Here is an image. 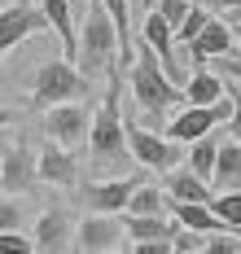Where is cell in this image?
<instances>
[{"instance_id":"obj_1","label":"cell","mask_w":241,"mask_h":254,"mask_svg":"<svg viewBox=\"0 0 241 254\" xmlns=\"http://www.w3.org/2000/svg\"><path fill=\"white\" fill-rule=\"evenodd\" d=\"M127 83H132V97L136 105L149 114L145 123H154L149 131H158L162 136V127H167V110H176V105H184V92L171 83V79L162 75V66H158V57H154V49L149 44H140L132 57V70H127Z\"/></svg>"},{"instance_id":"obj_2","label":"cell","mask_w":241,"mask_h":254,"mask_svg":"<svg viewBox=\"0 0 241 254\" xmlns=\"http://www.w3.org/2000/svg\"><path fill=\"white\" fill-rule=\"evenodd\" d=\"M88 149H92V162L97 167H110V171H119L123 162H132L127 136H123V110H119V66H110L106 101L97 105L92 127H88Z\"/></svg>"},{"instance_id":"obj_3","label":"cell","mask_w":241,"mask_h":254,"mask_svg":"<svg viewBox=\"0 0 241 254\" xmlns=\"http://www.w3.org/2000/svg\"><path fill=\"white\" fill-rule=\"evenodd\" d=\"M88 97V79L70 66V62H40L35 66V88H31V110H53V105H70Z\"/></svg>"},{"instance_id":"obj_4","label":"cell","mask_w":241,"mask_h":254,"mask_svg":"<svg viewBox=\"0 0 241 254\" xmlns=\"http://www.w3.org/2000/svg\"><path fill=\"white\" fill-rule=\"evenodd\" d=\"M114 53H119V35H114V22H110L106 9H83V40H79V70L83 79L92 70H110L114 66Z\"/></svg>"},{"instance_id":"obj_5","label":"cell","mask_w":241,"mask_h":254,"mask_svg":"<svg viewBox=\"0 0 241 254\" xmlns=\"http://www.w3.org/2000/svg\"><path fill=\"white\" fill-rule=\"evenodd\" d=\"M123 136H127V153H132V162L140 167H149V171H176V167H184V145H171L167 136L158 131H149L145 123H127L123 119Z\"/></svg>"},{"instance_id":"obj_6","label":"cell","mask_w":241,"mask_h":254,"mask_svg":"<svg viewBox=\"0 0 241 254\" xmlns=\"http://www.w3.org/2000/svg\"><path fill=\"white\" fill-rule=\"evenodd\" d=\"M140 184L145 180L136 176H110V180H83V184H75V193L88 215H123Z\"/></svg>"},{"instance_id":"obj_7","label":"cell","mask_w":241,"mask_h":254,"mask_svg":"<svg viewBox=\"0 0 241 254\" xmlns=\"http://www.w3.org/2000/svg\"><path fill=\"white\" fill-rule=\"evenodd\" d=\"M228 114H233V105H228V97H219L215 105H206V110H197V105H184L176 119H167V127H162V136L171 140V145H193V140H202V136H211L215 123H228Z\"/></svg>"},{"instance_id":"obj_8","label":"cell","mask_w":241,"mask_h":254,"mask_svg":"<svg viewBox=\"0 0 241 254\" xmlns=\"http://www.w3.org/2000/svg\"><path fill=\"white\" fill-rule=\"evenodd\" d=\"M88 127H92V114H88V105H79V101L53 105V110L44 114V131H49V140L61 145V149H70V153L88 140Z\"/></svg>"},{"instance_id":"obj_9","label":"cell","mask_w":241,"mask_h":254,"mask_svg":"<svg viewBox=\"0 0 241 254\" xmlns=\"http://www.w3.org/2000/svg\"><path fill=\"white\" fill-rule=\"evenodd\" d=\"M127 232L119 215H83V224L75 228V250L79 254H114L123 250Z\"/></svg>"},{"instance_id":"obj_10","label":"cell","mask_w":241,"mask_h":254,"mask_svg":"<svg viewBox=\"0 0 241 254\" xmlns=\"http://www.w3.org/2000/svg\"><path fill=\"white\" fill-rule=\"evenodd\" d=\"M75 241V219L66 206H49L40 219H35V237H31V250L35 254H70Z\"/></svg>"},{"instance_id":"obj_11","label":"cell","mask_w":241,"mask_h":254,"mask_svg":"<svg viewBox=\"0 0 241 254\" xmlns=\"http://www.w3.org/2000/svg\"><path fill=\"white\" fill-rule=\"evenodd\" d=\"M40 31H49V22H44V13H40L35 4H27V0L4 4V9H0V57L13 53L27 35H40Z\"/></svg>"},{"instance_id":"obj_12","label":"cell","mask_w":241,"mask_h":254,"mask_svg":"<svg viewBox=\"0 0 241 254\" xmlns=\"http://www.w3.org/2000/svg\"><path fill=\"white\" fill-rule=\"evenodd\" d=\"M40 184L35 176V153L27 140H13L9 149L0 153V193H31Z\"/></svg>"},{"instance_id":"obj_13","label":"cell","mask_w":241,"mask_h":254,"mask_svg":"<svg viewBox=\"0 0 241 254\" xmlns=\"http://www.w3.org/2000/svg\"><path fill=\"white\" fill-rule=\"evenodd\" d=\"M35 176L44 180V184H57V189H75L79 184V158L49 140L40 149V158H35Z\"/></svg>"},{"instance_id":"obj_14","label":"cell","mask_w":241,"mask_h":254,"mask_svg":"<svg viewBox=\"0 0 241 254\" xmlns=\"http://www.w3.org/2000/svg\"><path fill=\"white\" fill-rule=\"evenodd\" d=\"M233 49H237V40H233V31H228V22L224 18H211V22L202 26V35L188 44V57L202 66V62H211V57H233Z\"/></svg>"},{"instance_id":"obj_15","label":"cell","mask_w":241,"mask_h":254,"mask_svg":"<svg viewBox=\"0 0 241 254\" xmlns=\"http://www.w3.org/2000/svg\"><path fill=\"white\" fill-rule=\"evenodd\" d=\"M162 197L167 202H188V206H211L215 193H211V184H202L188 167H176V171L162 176Z\"/></svg>"},{"instance_id":"obj_16","label":"cell","mask_w":241,"mask_h":254,"mask_svg":"<svg viewBox=\"0 0 241 254\" xmlns=\"http://www.w3.org/2000/svg\"><path fill=\"white\" fill-rule=\"evenodd\" d=\"M123 232H127V241H176L180 237V224L171 219V215H123Z\"/></svg>"},{"instance_id":"obj_17","label":"cell","mask_w":241,"mask_h":254,"mask_svg":"<svg viewBox=\"0 0 241 254\" xmlns=\"http://www.w3.org/2000/svg\"><path fill=\"white\" fill-rule=\"evenodd\" d=\"M211 193H241V140H224L215 153V171H211Z\"/></svg>"},{"instance_id":"obj_18","label":"cell","mask_w":241,"mask_h":254,"mask_svg":"<svg viewBox=\"0 0 241 254\" xmlns=\"http://www.w3.org/2000/svg\"><path fill=\"white\" fill-rule=\"evenodd\" d=\"M184 105H197V110H206V105H215L219 97H224V75H211L206 66H197L193 75L184 79Z\"/></svg>"},{"instance_id":"obj_19","label":"cell","mask_w":241,"mask_h":254,"mask_svg":"<svg viewBox=\"0 0 241 254\" xmlns=\"http://www.w3.org/2000/svg\"><path fill=\"white\" fill-rule=\"evenodd\" d=\"M215 153H219V136H202V140H193L184 149V167L193 171V176L202 180V184H211V171H215Z\"/></svg>"},{"instance_id":"obj_20","label":"cell","mask_w":241,"mask_h":254,"mask_svg":"<svg viewBox=\"0 0 241 254\" xmlns=\"http://www.w3.org/2000/svg\"><path fill=\"white\" fill-rule=\"evenodd\" d=\"M123 215H167V197H162V189H154V184H140L132 193V202H127V210Z\"/></svg>"},{"instance_id":"obj_21","label":"cell","mask_w":241,"mask_h":254,"mask_svg":"<svg viewBox=\"0 0 241 254\" xmlns=\"http://www.w3.org/2000/svg\"><path fill=\"white\" fill-rule=\"evenodd\" d=\"M211 215L224 224V232H241V193H215Z\"/></svg>"},{"instance_id":"obj_22","label":"cell","mask_w":241,"mask_h":254,"mask_svg":"<svg viewBox=\"0 0 241 254\" xmlns=\"http://www.w3.org/2000/svg\"><path fill=\"white\" fill-rule=\"evenodd\" d=\"M206 22H211V9H197V4H188V18L180 22V31H176V35H180V44H193V40L202 35V26H206Z\"/></svg>"},{"instance_id":"obj_23","label":"cell","mask_w":241,"mask_h":254,"mask_svg":"<svg viewBox=\"0 0 241 254\" xmlns=\"http://www.w3.org/2000/svg\"><path fill=\"white\" fill-rule=\"evenodd\" d=\"M154 13H158L162 22L171 26V35H176V31H180V22L188 18V0H158V4H154Z\"/></svg>"},{"instance_id":"obj_24","label":"cell","mask_w":241,"mask_h":254,"mask_svg":"<svg viewBox=\"0 0 241 254\" xmlns=\"http://www.w3.org/2000/svg\"><path fill=\"white\" fill-rule=\"evenodd\" d=\"M22 228V202L0 197V232H18Z\"/></svg>"},{"instance_id":"obj_25","label":"cell","mask_w":241,"mask_h":254,"mask_svg":"<svg viewBox=\"0 0 241 254\" xmlns=\"http://www.w3.org/2000/svg\"><path fill=\"white\" fill-rule=\"evenodd\" d=\"M197 254H241V246L228 232H219V237H206V246H197Z\"/></svg>"},{"instance_id":"obj_26","label":"cell","mask_w":241,"mask_h":254,"mask_svg":"<svg viewBox=\"0 0 241 254\" xmlns=\"http://www.w3.org/2000/svg\"><path fill=\"white\" fill-rule=\"evenodd\" d=\"M0 254H35V250H31V237H22V232H0Z\"/></svg>"},{"instance_id":"obj_27","label":"cell","mask_w":241,"mask_h":254,"mask_svg":"<svg viewBox=\"0 0 241 254\" xmlns=\"http://www.w3.org/2000/svg\"><path fill=\"white\" fill-rule=\"evenodd\" d=\"M224 97H228V105H233V114H228V127L241 136V88H233V83L224 79Z\"/></svg>"},{"instance_id":"obj_28","label":"cell","mask_w":241,"mask_h":254,"mask_svg":"<svg viewBox=\"0 0 241 254\" xmlns=\"http://www.w3.org/2000/svg\"><path fill=\"white\" fill-rule=\"evenodd\" d=\"M127 254H171V241H136Z\"/></svg>"},{"instance_id":"obj_29","label":"cell","mask_w":241,"mask_h":254,"mask_svg":"<svg viewBox=\"0 0 241 254\" xmlns=\"http://www.w3.org/2000/svg\"><path fill=\"white\" fill-rule=\"evenodd\" d=\"M206 9H211V18L219 13V9H224V13H237V9H241V0H211Z\"/></svg>"},{"instance_id":"obj_30","label":"cell","mask_w":241,"mask_h":254,"mask_svg":"<svg viewBox=\"0 0 241 254\" xmlns=\"http://www.w3.org/2000/svg\"><path fill=\"white\" fill-rule=\"evenodd\" d=\"M219 62H224V57H219ZM224 75H228V79H237V83H241V62H224Z\"/></svg>"},{"instance_id":"obj_31","label":"cell","mask_w":241,"mask_h":254,"mask_svg":"<svg viewBox=\"0 0 241 254\" xmlns=\"http://www.w3.org/2000/svg\"><path fill=\"white\" fill-rule=\"evenodd\" d=\"M13 123V114H9V110H4V105H0V140H4V127Z\"/></svg>"},{"instance_id":"obj_32","label":"cell","mask_w":241,"mask_h":254,"mask_svg":"<svg viewBox=\"0 0 241 254\" xmlns=\"http://www.w3.org/2000/svg\"><path fill=\"white\" fill-rule=\"evenodd\" d=\"M66 4H70L75 13H83V9H88V0H66Z\"/></svg>"},{"instance_id":"obj_33","label":"cell","mask_w":241,"mask_h":254,"mask_svg":"<svg viewBox=\"0 0 241 254\" xmlns=\"http://www.w3.org/2000/svg\"><path fill=\"white\" fill-rule=\"evenodd\" d=\"M228 31H233V40H237V49H241V22H233Z\"/></svg>"},{"instance_id":"obj_34","label":"cell","mask_w":241,"mask_h":254,"mask_svg":"<svg viewBox=\"0 0 241 254\" xmlns=\"http://www.w3.org/2000/svg\"><path fill=\"white\" fill-rule=\"evenodd\" d=\"M228 18H233V22H241V9H237V13H228Z\"/></svg>"},{"instance_id":"obj_35","label":"cell","mask_w":241,"mask_h":254,"mask_svg":"<svg viewBox=\"0 0 241 254\" xmlns=\"http://www.w3.org/2000/svg\"><path fill=\"white\" fill-rule=\"evenodd\" d=\"M171 254H180V250H176V246H171Z\"/></svg>"},{"instance_id":"obj_36","label":"cell","mask_w":241,"mask_h":254,"mask_svg":"<svg viewBox=\"0 0 241 254\" xmlns=\"http://www.w3.org/2000/svg\"><path fill=\"white\" fill-rule=\"evenodd\" d=\"M70 254H79V250H75V246H70Z\"/></svg>"},{"instance_id":"obj_37","label":"cell","mask_w":241,"mask_h":254,"mask_svg":"<svg viewBox=\"0 0 241 254\" xmlns=\"http://www.w3.org/2000/svg\"><path fill=\"white\" fill-rule=\"evenodd\" d=\"M114 254H127V250H114Z\"/></svg>"},{"instance_id":"obj_38","label":"cell","mask_w":241,"mask_h":254,"mask_svg":"<svg viewBox=\"0 0 241 254\" xmlns=\"http://www.w3.org/2000/svg\"><path fill=\"white\" fill-rule=\"evenodd\" d=\"M188 4H193V0H188Z\"/></svg>"}]
</instances>
